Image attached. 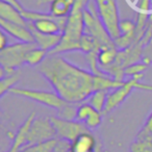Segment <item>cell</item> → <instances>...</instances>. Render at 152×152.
Here are the masks:
<instances>
[{
    "instance_id": "obj_25",
    "label": "cell",
    "mask_w": 152,
    "mask_h": 152,
    "mask_svg": "<svg viewBox=\"0 0 152 152\" xmlns=\"http://www.w3.org/2000/svg\"><path fill=\"white\" fill-rule=\"evenodd\" d=\"M71 142L66 141V140H59L55 146L53 152H70L71 151Z\"/></svg>"
},
{
    "instance_id": "obj_18",
    "label": "cell",
    "mask_w": 152,
    "mask_h": 152,
    "mask_svg": "<svg viewBox=\"0 0 152 152\" xmlns=\"http://www.w3.org/2000/svg\"><path fill=\"white\" fill-rule=\"evenodd\" d=\"M49 54V51L42 49L40 47H34L31 50H29L27 52L25 56V65H28L30 67H38L40 66L43 61H45L47 56Z\"/></svg>"
},
{
    "instance_id": "obj_4",
    "label": "cell",
    "mask_w": 152,
    "mask_h": 152,
    "mask_svg": "<svg viewBox=\"0 0 152 152\" xmlns=\"http://www.w3.org/2000/svg\"><path fill=\"white\" fill-rule=\"evenodd\" d=\"M98 7V15L103 23L105 29L113 40L121 36L120 17H119L118 4L116 0H96Z\"/></svg>"
},
{
    "instance_id": "obj_30",
    "label": "cell",
    "mask_w": 152,
    "mask_h": 152,
    "mask_svg": "<svg viewBox=\"0 0 152 152\" xmlns=\"http://www.w3.org/2000/svg\"><path fill=\"white\" fill-rule=\"evenodd\" d=\"M96 152H104L103 149H102L101 144H99V143L97 144V147H96Z\"/></svg>"
},
{
    "instance_id": "obj_29",
    "label": "cell",
    "mask_w": 152,
    "mask_h": 152,
    "mask_svg": "<svg viewBox=\"0 0 152 152\" xmlns=\"http://www.w3.org/2000/svg\"><path fill=\"white\" fill-rule=\"evenodd\" d=\"M0 1H2V2L7 3V4L13 5L14 7H16L17 10H19V11L21 12V13L23 11H25V9L23 7V5H22L21 3L19 2V0H0Z\"/></svg>"
},
{
    "instance_id": "obj_21",
    "label": "cell",
    "mask_w": 152,
    "mask_h": 152,
    "mask_svg": "<svg viewBox=\"0 0 152 152\" xmlns=\"http://www.w3.org/2000/svg\"><path fill=\"white\" fill-rule=\"evenodd\" d=\"M81 103H76V102H69L66 101L63 105L57 110V117L65 120H76L77 116V110Z\"/></svg>"
},
{
    "instance_id": "obj_7",
    "label": "cell",
    "mask_w": 152,
    "mask_h": 152,
    "mask_svg": "<svg viewBox=\"0 0 152 152\" xmlns=\"http://www.w3.org/2000/svg\"><path fill=\"white\" fill-rule=\"evenodd\" d=\"M143 77H144L143 74L137 75V76H134V77H131L128 80H125V83H123L121 87L108 92L106 105H105V108H104L103 114L110 113L116 107H118L119 105H121V104L128 98V96L132 93L133 90H137V83H139Z\"/></svg>"
},
{
    "instance_id": "obj_1",
    "label": "cell",
    "mask_w": 152,
    "mask_h": 152,
    "mask_svg": "<svg viewBox=\"0 0 152 152\" xmlns=\"http://www.w3.org/2000/svg\"><path fill=\"white\" fill-rule=\"evenodd\" d=\"M38 71L66 101L83 103L95 92V74L73 65L61 54H48Z\"/></svg>"
},
{
    "instance_id": "obj_10",
    "label": "cell",
    "mask_w": 152,
    "mask_h": 152,
    "mask_svg": "<svg viewBox=\"0 0 152 152\" xmlns=\"http://www.w3.org/2000/svg\"><path fill=\"white\" fill-rule=\"evenodd\" d=\"M0 26H1V29L4 30L7 34L15 38L19 42L34 43V34H32L31 30L28 28V26L12 23V22L5 21L3 19H0Z\"/></svg>"
},
{
    "instance_id": "obj_17",
    "label": "cell",
    "mask_w": 152,
    "mask_h": 152,
    "mask_svg": "<svg viewBox=\"0 0 152 152\" xmlns=\"http://www.w3.org/2000/svg\"><path fill=\"white\" fill-rule=\"evenodd\" d=\"M119 49L117 47H103L98 53V63H99L100 69L110 66L118 56Z\"/></svg>"
},
{
    "instance_id": "obj_16",
    "label": "cell",
    "mask_w": 152,
    "mask_h": 152,
    "mask_svg": "<svg viewBox=\"0 0 152 152\" xmlns=\"http://www.w3.org/2000/svg\"><path fill=\"white\" fill-rule=\"evenodd\" d=\"M74 5V0H52L50 2V14L57 18H68Z\"/></svg>"
},
{
    "instance_id": "obj_11",
    "label": "cell",
    "mask_w": 152,
    "mask_h": 152,
    "mask_svg": "<svg viewBox=\"0 0 152 152\" xmlns=\"http://www.w3.org/2000/svg\"><path fill=\"white\" fill-rule=\"evenodd\" d=\"M34 118H36V113H30L29 116L23 122V124L19 127L15 137H14L13 145H12V147L10 148V150L7 152H21L26 147L30 126H31L32 121L34 120Z\"/></svg>"
},
{
    "instance_id": "obj_13",
    "label": "cell",
    "mask_w": 152,
    "mask_h": 152,
    "mask_svg": "<svg viewBox=\"0 0 152 152\" xmlns=\"http://www.w3.org/2000/svg\"><path fill=\"white\" fill-rule=\"evenodd\" d=\"M97 140L92 131L81 133L71 144V152H96Z\"/></svg>"
},
{
    "instance_id": "obj_28",
    "label": "cell",
    "mask_w": 152,
    "mask_h": 152,
    "mask_svg": "<svg viewBox=\"0 0 152 152\" xmlns=\"http://www.w3.org/2000/svg\"><path fill=\"white\" fill-rule=\"evenodd\" d=\"M144 132H148V133H152V112L150 113V115L148 116L147 120H146L144 126L141 129Z\"/></svg>"
},
{
    "instance_id": "obj_6",
    "label": "cell",
    "mask_w": 152,
    "mask_h": 152,
    "mask_svg": "<svg viewBox=\"0 0 152 152\" xmlns=\"http://www.w3.org/2000/svg\"><path fill=\"white\" fill-rule=\"evenodd\" d=\"M56 139V130L50 117H36L30 126L27 146Z\"/></svg>"
},
{
    "instance_id": "obj_5",
    "label": "cell",
    "mask_w": 152,
    "mask_h": 152,
    "mask_svg": "<svg viewBox=\"0 0 152 152\" xmlns=\"http://www.w3.org/2000/svg\"><path fill=\"white\" fill-rule=\"evenodd\" d=\"M10 93L14 95L20 96V97L26 98V99L32 100L34 102H38L40 104L47 106V107L53 108V110H58L65 100L59 97L58 94L55 92L49 91H41V90H32V89H25V88H17L15 87L10 91Z\"/></svg>"
},
{
    "instance_id": "obj_22",
    "label": "cell",
    "mask_w": 152,
    "mask_h": 152,
    "mask_svg": "<svg viewBox=\"0 0 152 152\" xmlns=\"http://www.w3.org/2000/svg\"><path fill=\"white\" fill-rule=\"evenodd\" d=\"M58 139H52L43 143L34 144L25 147L21 152H53Z\"/></svg>"
},
{
    "instance_id": "obj_24",
    "label": "cell",
    "mask_w": 152,
    "mask_h": 152,
    "mask_svg": "<svg viewBox=\"0 0 152 152\" xmlns=\"http://www.w3.org/2000/svg\"><path fill=\"white\" fill-rule=\"evenodd\" d=\"M119 26H120L121 34H130V32L135 31V29H137V23L133 22L132 20H129V19L121 20L120 25Z\"/></svg>"
},
{
    "instance_id": "obj_2",
    "label": "cell",
    "mask_w": 152,
    "mask_h": 152,
    "mask_svg": "<svg viewBox=\"0 0 152 152\" xmlns=\"http://www.w3.org/2000/svg\"><path fill=\"white\" fill-rule=\"evenodd\" d=\"M90 0H74L71 14L68 17L66 27L63 31L61 40L49 54H61L72 51H80V41L85 34L83 11Z\"/></svg>"
},
{
    "instance_id": "obj_14",
    "label": "cell",
    "mask_w": 152,
    "mask_h": 152,
    "mask_svg": "<svg viewBox=\"0 0 152 152\" xmlns=\"http://www.w3.org/2000/svg\"><path fill=\"white\" fill-rule=\"evenodd\" d=\"M0 19L12 22V23H17L20 24V25L28 26V22L24 19L23 15H22V13L19 10L14 7L13 5L2 2V1H0Z\"/></svg>"
},
{
    "instance_id": "obj_19",
    "label": "cell",
    "mask_w": 152,
    "mask_h": 152,
    "mask_svg": "<svg viewBox=\"0 0 152 152\" xmlns=\"http://www.w3.org/2000/svg\"><path fill=\"white\" fill-rule=\"evenodd\" d=\"M21 71L18 70L15 73L5 75L0 79V97H3L5 94L10 93V91L16 87V85L21 79Z\"/></svg>"
},
{
    "instance_id": "obj_26",
    "label": "cell",
    "mask_w": 152,
    "mask_h": 152,
    "mask_svg": "<svg viewBox=\"0 0 152 152\" xmlns=\"http://www.w3.org/2000/svg\"><path fill=\"white\" fill-rule=\"evenodd\" d=\"M142 61L144 63L148 64H152V42L150 44H148L147 46L144 47L143 49V59Z\"/></svg>"
},
{
    "instance_id": "obj_8",
    "label": "cell",
    "mask_w": 152,
    "mask_h": 152,
    "mask_svg": "<svg viewBox=\"0 0 152 152\" xmlns=\"http://www.w3.org/2000/svg\"><path fill=\"white\" fill-rule=\"evenodd\" d=\"M50 119L56 130V139L66 140L72 143L81 133L91 131L83 123L77 120H65L57 116H51Z\"/></svg>"
},
{
    "instance_id": "obj_20",
    "label": "cell",
    "mask_w": 152,
    "mask_h": 152,
    "mask_svg": "<svg viewBox=\"0 0 152 152\" xmlns=\"http://www.w3.org/2000/svg\"><path fill=\"white\" fill-rule=\"evenodd\" d=\"M108 92L106 90H99V91H95L87 100L86 102L93 106L95 110H97L98 112L103 114L104 108L106 105V100H107V95Z\"/></svg>"
},
{
    "instance_id": "obj_15",
    "label": "cell",
    "mask_w": 152,
    "mask_h": 152,
    "mask_svg": "<svg viewBox=\"0 0 152 152\" xmlns=\"http://www.w3.org/2000/svg\"><path fill=\"white\" fill-rule=\"evenodd\" d=\"M130 152H152V133L140 130L130 145Z\"/></svg>"
},
{
    "instance_id": "obj_12",
    "label": "cell",
    "mask_w": 152,
    "mask_h": 152,
    "mask_svg": "<svg viewBox=\"0 0 152 152\" xmlns=\"http://www.w3.org/2000/svg\"><path fill=\"white\" fill-rule=\"evenodd\" d=\"M28 28L31 30L32 34H34V43L38 45V47L45 50L49 51L50 52L52 49H54L57 45L59 44L61 40V36L63 34H42V32H39L38 30H36L30 23H27Z\"/></svg>"
},
{
    "instance_id": "obj_9",
    "label": "cell",
    "mask_w": 152,
    "mask_h": 152,
    "mask_svg": "<svg viewBox=\"0 0 152 152\" xmlns=\"http://www.w3.org/2000/svg\"><path fill=\"white\" fill-rule=\"evenodd\" d=\"M76 120L83 123L90 130H95L102 123V113L90 105L88 102H83L77 110Z\"/></svg>"
},
{
    "instance_id": "obj_27",
    "label": "cell",
    "mask_w": 152,
    "mask_h": 152,
    "mask_svg": "<svg viewBox=\"0 0 152 152\" xmlns=\"http://www.w3.org/2000/svg\"><path fill=\"white\" fill-rule=\"evenodd\" d=\"M9 45V36L4 30L1 29V32H0V50L7 48Z\"/></svg>"
},
{
    "instance_id": "obj_23",
    "label": "cell",
    "mask_w": 152,
    "mask_h": 152,
    "mask_svg": "<svg viewBox=\"0 0 152 152\" xmlns=\"http://www.w3.org/2000/svg\"><path fill=\"white\" fill-rule=\"evenodd\" d=\"M148 64L144 63L143 61H137V63H134V64H131V65L127 66L124 70V74L125 76H129V77H134L137 75H141L143 74L144 72L147 70L148 68Z\"/></svg>"
},
{
    "instance_id": "obj_3",
    "label": "cell",
    "mask_w": 152,
    "mask_h": 152,
    "mask_svg": "<svg viewBox=\"0 0 152 152\" xmlns=\"http://www.w3.org/2000/svg\"><path fill=\"white\" fill-rule=\"evenodd\" d=\"M36 43H15L7 48L0 50V68L4 70L5 74L15 73L21 66L25 64V56L29 50L37 47Z\"/></svg>"
}]
</instances>
